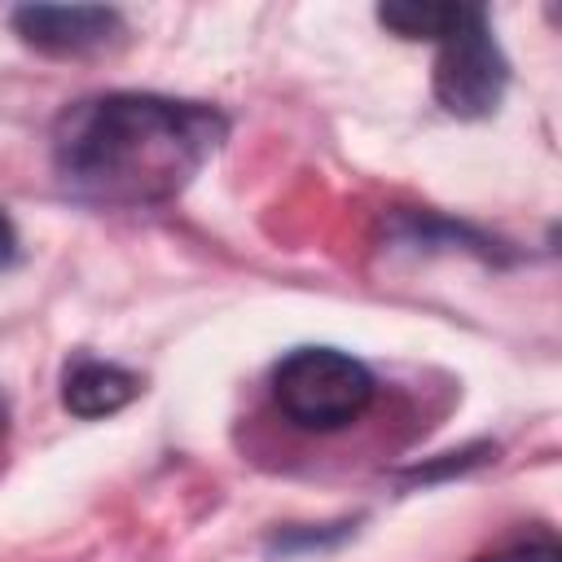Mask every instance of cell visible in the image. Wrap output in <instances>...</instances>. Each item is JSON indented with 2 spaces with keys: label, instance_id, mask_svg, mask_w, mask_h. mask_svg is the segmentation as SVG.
<instances>
[{
  "label": "cell",
  "instance_id": "6da1fadb",
  "mask_svg": "<svg viewBox=\"0 0 562 562\" xmlns=\"http://www.w3.org/2000/svg\"><path fill=\"white\" fill-rule=\"evenodd\" d=\"M228 123L202 101L97 92L53 123V176L88 206H158L180 198L220 154Z\"/></svg>",
  "mask_w": 562,
  "mask_h": 562
},
{
  "label": "cell",
  "instance_id": "7a4b0ae2",
  "mask_svg": "<svg viewBox=\"0 0 562 562\" xmlns=\"http://www.w3.org/2000/svg\"><path fill=\"white\" fill-rule=\"evenodd\" d=\"M373 373L338 347H294L272 369L277 408L303 430H342L373 404Z\"/></svg>",
  "mask_w": 562,
  "mask_h": 562
},
{
  "label": "cell",
  "instance_id": "3957f363",
  "mask_svg": "<svg viewBox=\"0 0 562 562\" xmlns=\"http://www.w3.org/2000/svg\"><path fill=\"white\" fill-rule=\"evenodd\" d=\"M435 97L448 114L457 119H487L496 114L505 83H509V61L487 26V13L474 4H457L448 31L435 40Z\"/></svg>",
  "mask_w": 562,
  "mask_h": 562
},
{
  "label": "cell",
  "instance_id": "277c9868",
  "mask_svg": "<svg viewBox=\"0 0 562 562\" xmlns=\"http://www.w3.org/2000/svg\"><path fill=\"white\" fill-rule=\"evenodd\" d=\"M9 22L22 44L48 57H88L123 40V18L105 4H22Z\"/></svg>",
  "mask_w": 562,
  "mask_h": 562
},
{
  "label": "cell",
  "instance_id": "5b68a950",
  "mask_svg": "<svg viewBox=\"0 0 562 562\" xmlns=\"http://www.w3.org/2000/svg\"><path fill=\"white\" fill-rule=\"evenodd\" d=\"M140 378L114 360H97V356H79L66 364L61 373V404L75 417H110L119 408H127L140 395Z\"/></svg>",
  "mask_w": 562,
  "mask_h": 562
},
{
  "label": "cell",
  "instance_id": "8992f818",
  "mask_svg": "<svg viewBox=\"0 0 562 562\" xmlns=\"http://www.w3.org/2000/svg\"><path fill=\"white\" fill-rule=\"evenodd\" d=\"M457 4H417V0H404V4H382L378 9V22L386 31H395L400 40H439L452 22Z\"/></svg>",
  "mask_w": 562,
  "mask_h": 562
},
{
  "label": "cell",
  "instance_id": "52a82bcc",
  "mask_svg": "<svg viewBox=\"0 0 562 562\" xmlns=\"http://www.w3.org/2000/svg\"><path fill=\"white\" fill-rule=\"evenodd\" d=\"M483 562H558V549L553 544H522V549H509V553H492Z\"/></svg>",
  "mask_w": 562,
  "mask_h": 562
},
{
  "label": "cell",
  "instance_id": "ba28073f",
  "mask_svg": "<svg viewBox=\"0 0 562 562\" xmlns=\"http://www.w3.org/2000/svg\"><path fill=\"white\" fill-rule=\"evenodd\" d=\"M18 259V233H13V220L0 211V268H9Z\"/></svg>",
  "mask_w": 562,
  "mask_h": 562
},
{
  "label": "cell",
  "instance_id": "9c48e42d",
  "mask_svg": "<svg viewBox=\"0 0 562 562\" xmlns=\"http://www.w3.org/2000/svg\"><path fill=\"white\" fill-rule=\"evenodd\" d=\"M4 435H9V404H4V395H0V443H4Z\"/></svg>",
  "mask_w": 562,
  "mask_h": 562
}]
</instances>
